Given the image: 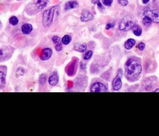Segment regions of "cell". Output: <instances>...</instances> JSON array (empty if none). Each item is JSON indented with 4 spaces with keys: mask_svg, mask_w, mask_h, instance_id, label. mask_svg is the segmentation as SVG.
I'll use <instances>...</instances> for the list:
<instances>
[{
    "mask_svg": "<svg viewBox=\"0 0 159 136\" xmlns=\"http://www.w3.org/2000/svg\"><path fill=\"white\" fill-rule=\"evenodd\" d=\"M150 0H142V2L143 4H147L149 2Z\"/></svg>",
    "mask_w": 159,
    "mask_h": 136,
    "instance_id": "836d02e7",
    "label": "cell"
},
{
    "mask_svg": "<svg viewBox=\"0 0 159 136\" xmlns=\"http://www.w3.org/2000/svg\"><path fill=\"white\" fill-rule=\"evenodd\" d=\"M73 49L75 51L79 52H84L87 49V46L86 44H75L73 46Z\"/></svg>",
    "mask_w": 159,
    "mask_h": 136,
    "instance_id": "2e32d148",
    "label": "cell"
},
{
    "mask_svg": "<svg viewBox=\"0 0 159 136\" xmlns=\"http://www.w3.org/2000/svg\"><path fill=\"white\" fill-rule=\"evenodd\" d=\"M93 56V51H88L84 53V54H83V58L84 60H89Z\"/></svg>",
    "mask_w": 159,
    "mask_h": 136,
    "instance_id": "cb8c5ba5",
    "label": "cell"
},
{
    "mask_svg": "<svg viewBox=\"0 0 159 136\" xmlns=\"http://www.w3.org/2000/svg\"><path fill=\"white\" fill-rule=\"evenodd\" d=\"M122 80L121 77L117 75V76L112 81V87L114 90H119L122 87Z\"/></svg>",
    "mask_w": 159,
    "mask_h": 136,
    "instance_id": "4fadbf2b",
    "label": "cell"
},
{
    "mask_svg": "<svg viewBox=\"0 0 159 136\" xmlns=\"http://www.w3.org/2000/svg\"><path fill=\"white\" fill-rule=\"evenodd\" d=\"M52 50L50 48L46 47L43 49H42L40 54H39V58L43 61H45L48 60L52 56Z\"/></svg>",
    "mask_w": 159,
    "mask_h": 136,
    "instance_id": "30bf717a",
    "label": "cell"
},
{
    "mask_svg": "<svg viewBox=\"0 0 159 136\" xmlns=\"http://www.w3.org/2000/svg\"><path fill=\"white\" fill-rule=\"evenodd\" d=\"M62 48H63L62 44H61V43H60V42L56 44L55 46V50H56L57 51H58V52L61 51L62 50Z\"/></svg>",
    "mask_w": 159,
    "mask_h": 136,
    "instance_id": "d4e9b609",
    "label": "cell"
},
{
    "mask_svg": "<svg viewBox=\"0 0 159 136\" xmlns=\"http://www.w3.org/2000/svg\"><path fill=\"white\" fill-rule=\"evenodd\" d=\"M144 16H148L152 22L155 23H159V11L156 10H146L144 13Z\"/></svg>",
    "mask_w": 159,
    "mask_h": 136,
    "instance_id": "ba28073f",
    "label": "cell"
},
{
    "mask_svg": "<svg viewBox=\"0 0 159 136\" xmlns=\"http://www.w3.org/2000/svg\"><path fill=\"white\" fill-rule=\"evenodd\" d=\"M85 64H83V62H81V68L82 69H84V68H85Z\"/></svg>",
    "mask_w": 159,
    "mask_h": 136,
    "instance_id": "d6a6232c",
    "label": "cell"
},
{
    "mask_svg": "<svg viewBox=\"0 0 159 136\" xmlns=\"http://www.w3.org/2000/svg\"><path fill=\"white\" fill-rule=\"evenodd\" d=\"M137 47L140 51H143L145 47V45L143 42H140V43H139Z\"/></svg>",
    "mask_w": 159,
    "mask_h": 136,
    "instance_id": "f546056e",
    "label": "cell"
},
{
    "mask_svg": "<svg viewBox=\"0 0 159 136\" xmlns=\"http://www.w3.org/2000/svg\"><path fill=\"white\" fill-rule=\"evenodd\" d=\"M157 91H158V90H155V92H157Z\"/></svg>",
    "mask_w": 159,
    "mask_h": 136,
    "instance_id": "d590c367",
    "label": "cell"
},
{
    "mask_svg": "<svg viewBox=\"0 0 159 136\" xmlns=\"http://www.w3.org/2000/svg\"><path fill=\"white\" fill-rule=\"evenodd\" d=\"M58 8V6L56 5L44 11L42 14V24L45 27H49L52 24L55 13Z\"/></svg>",
    "mask_w": 159,
    "mask_h": 136,
    "instance_id": "7a4b0ae2",
    "label": "cell"
},
{
    "mask_svg": "<svg viewBox=\"0 0 159 136\" xmlns=\"http://www.w3.org/2000/svg\"><path fill=\"white\" fill-rule=\"evenodd\" d=\"M92 2L94 4H96L99 9H103V6H102V4H101V2H100L99 0H93Z\"/></svg>",
    "mask_w": 159,
    "mask_h": 136,
    "instance_id": "484cf974",
    "label": "cell"
},
{
    "mask_svg": "<svg viewBox=\"0 0 159 136\" xmlns=\"http://www.w3.org/2000/svg\"><path fill=\"white\" fill-rule=\"evenodd\" d=\"M93 17L94 16L90 11L88 10H83L81 12L80 20L83 22H88L91 21L93 19Z\"/></svg>",
    "mask_w": 159,
    "mask_h": 136,
    "instance_id": "8fae6325",
    "label": "cell"
},
{
    "mask_svg": "<svg viewBox=\"0 0 159 136\" xmlns=\"http://www.w3.org/2000/svg\"><path fill=\"white\" fill-rule=\"evenodd\" d=\"M50 0H34L32 2V7L35 10L36 12L43 9L48 4Z\"/></svg>",
    "mask_w": 159,
    "mask_h": 136,
    "instance_id": "8992f818",
    "label": "cell"
},
{
    "mask_svg": "<svg viewBox=\"0 0 159 136\" xmlns=\"http://www.w3.org/2000/svg\"><path fill=\"white\" fill-rule=\"evenodd\" d=\"M152 22V21L151 20V19L147 16H144L143 19H142V23L146 26H149L151 25Z\"/></svg>",
    "mask_w": 159,
    "mask_h": 136,
    "instance_id": "7402d4cb",
    "label": "cell"
},
{
    "mask_svg": "<svg viewBox=\"0 0 159 136\" xmlns=\"http://www.w3.org/2000/svg\"><path fill=\"white\" fill-rule=\"evenodd\" d=\"M14 48L10 46L0 47V62L9 60L13 55Z\"/></svg>",
    "mask_w": 159,
    "mask_h": 136,
    "instance_id": "3957f363",
    "label": "cell"
},
{
    "mask_svg": "<svg viewBox=\"0 0 159 136\" xmlns=\"http://www.w3.org/2000/svg\"><path fill=\"white\" fill-rule=\"evenodd\" d=\"M134 25V21L130 17L126 16L124 17L120 22L119 28L123 31H128L132 29V27Z\"/></svg>",
    "mask_w": 159,
    "mask_h": 136,
    "instance_id": "5b68a950",
    "label": "cell"
},
{
    "mask_svg": "<svg viewBox=\"0 0 159 136\" xmlns=\"http://www.w3.org/2000/svg\"><path fill=\"white\" fill-rule=\"evenodd\" d=\"M119 4H120L122 6H125L128 4L127 0H117Z\"/></svg>",
    "mask_w": 159,
    "mask_h": 136,
    "instance_id": "f1b7e54d",
    "label": "cell"
},
{
    "mask_svg": "<svg viewBox=\"0 0 159 136\" xmlns=\"http://www.w3.org/2000/svg\"><path fill=\"white\" fill-rule=\"evenodd\" d=\"M142 71V66L139 61L135 59H129L125 63V75L129 79L137 78Z\"/></svg>",
    "mask_w": 159,
    "mask_h": 136,
    "instance_id": "6da1fadb",
    "label": "cell"
},
{
    "mask_svg": "<svg viewBox=\"0 0 159 136\" xmlns=\"http://www.w3.org/2000/svg\"><path fill=\"white\" fill-rule=\"evenodd\" d=\"M9 22L12 26H16L19 23V19L16 16H12L9 19Z\"/></svg>",
    "mask_w": 159,
    "mask_h": 136,
    "instance_id": "44dd1931",
    "label": "cell"
},
{
    "mask_svg": "<svg viewBox=\"0 0 159 136\" xmlns=\"http://www.w3.org/2000/svg\"><path fill=\"white\" fill-rule=\"evenodd\" d=\"M59 81V77L57 72H53L48 79V82L51 86H55Z\"/></svg>",
    "mask_w": 159,
    "mask_h": 136,
    "instance_id": "7c38bea8",
    "label": "cell"
},
{
    "mask_svg": "<svg viewBox=\"0 0 159 136\" xmlns=\"http://www.w3.org/2000/svg\"><path fill=\"white\" fill-rule=\"evenodd\" d=\"M61 43L64 45H68L70 44V42H71V37L70 36V35H68V34H66L65 35L62 39H61Z\"/></svg>",
    "mask_w": 159,
    "mask_h": 136,
    "instance_id": "d6986e66",
    "label": "cell"
},
{
    "mask_svg": "<svg viewBox=\"0 0 159 136\" xmlns=\"http://www.w3.org/2000/svg\"><path fill=\"white\" fill-rule=\"evenodd\" d=\"M107 90V87L103 83H101L100 82H94L90 87V91L92 92H106Z\"/></svg>",
    "mask_w": 159,
    "mask_h": 136,
    "instance_id": "52a82bcc",
    "label": "cell"
},
{
    "mask_svg": "<svg viewBox=\"0 0 159 136\" xmlns=\"http://www.w3.org/2000/svg\"><path fill=\"white\" fill-rule=\"evenodd\" d=\"M1 27H2V23H1V22L0 21V29L1 28Z\"/></svg>",
    "mask_w": 159,
    "mask_h": 136,
    "instance_id": "e575fe53",
    "label": "cell"
},
{
    "mask_svg": "<svg viewBox=\"0 0 159 136\" xmlns=\"http://www.w3.org/2000/svg\"><path fill=\"white\" fill-rule=\"evenodd\" d=\"M113 0H102V2L104 6H110L112 3Z\"/></svg>",
    "mask_w": 159,
    "mask_h": 136,
    "instance_id": "4316f807",
    "label": "cell"
},
{
    "mask_svg": "<svg viewBox=\"0 0 159 136\" xmlns=\"http://www.w3.org/2000/svg\"><path fill=\"white\" fill-rule=\"evenodd\" d=\"M135 41L134 39H129L125 41V42L124 44V47L126 49L129 50V49H132L135 46Z\"/></svg>",
    "mask_w": 159,
    "mask_h": 136,
    "instance_id": "e0dca14e",
    "label": "cell"
},
{
    "mask_svg": "<svg viewBox=\"0 0 159 136\" xmlns=\"http://www.w3.org/2000/svg\"><path fill=\"white\" fill-rule=\"evenodd\" d=\"M25 70L24 68H23L22 67H19L16 69V70L15 72V75L16 77H19L20 76H22L25 74Z\"/></svg>",
    "mask_w": 159,
    "mask_h": 136,
    "instance_id": "ffe728a7",
    "label": "cell"
},
{
    "mask_svg": "<svg viewBox=\"0 0 159 136\" xmlns=\"http://www.w3.org/2000/svg\"><path fill=\"white\" fill-rule=\"evenodd\" d=\"M47 75L45 74H41L39 79V84L40 85H43L47 82Z\"/></svg>",
    "mask_w": 159,
    "mask_h": 136,
    "instance_id": "603a6c76",
    "label": "cell"
},
{
    "mask_svg": "<svg viewBox=\"0 0 159 136\" xmlns=\"http://www.w3.org/2000/svg\"><path fill=\"white\" fill-rule=\"evenodd\" d=\"M115 26V24L114 23H107L106 26V29H110L111 28Z\"/></svg>",
    "mask_w": 159,
    "mask_h": 136,
    "instance_id": "4dcf8cb0",
    "label": "cell"
},
{
    "mask_svg": "<svg viewBox=\"0 0 159 136\" xmlns=\"http://www.w3.org/2000/svg\"><path fill=\"white\" fill-rule=\"evenodd\" d=\"M132 29L133 31V32L134 33V34L137 36H139L141 35L142 34V28L140 26L137 25V24H134L133 26V27H132Z\"/></svg>",
    "mask_w": 159,
    "mask_h": 136,
    "instance_id": "ac0fdd59",
    "label": "cell"
},
{
    "mask_svg": "<svg viewBox=\"0 0 159 136\" xmlns=\"http://www.w3.org/2000/svg\"><path fill=\"white\" fill-rule=\"evenodd\" d=\"M52 42H53L55 44H56L60 42V38L58 36H53V37H52Z\"/></svg>",
    "mask_w": 159,
    "mask_h": 136,
    "instance_id": "83f0119b",
    "label": "cell"
},
{
    "mask_svg": "<svg viewBox=\"0 0 159 136\" xmlns=\"http://www.w3.org/2000/svg\"><path fill=\"white\" fill-rule=\"evenodd\" d=\"M78 6V3L76 1H70L67 2L65 4V9L66 10H70L75 9Z\"/></svg>",
    "mask_w": 159,
    "mask_h": 136,
    "instance_id": "9a60e30c",
    "label": "cell"
},
{
    "mask_svg": "<svg viewBox=\"0 0 159 136\" xmlns=\"http://www.w3.org/2000/svg\"><path fill=\"white\" fill-rule=\"evenodd\" d=\"M68 88H71L73 86V82L71 81H68Z\"/></svg>",
    "mask_w": 159,
    "mask_h": 136,
    "instance_id": "1f68e13d",
    "label": "cell"
},
{
    "mask_svg": "<svg viewBox=\"0 0 159 136\" xmlns=\"http://www.w3.org/2000/svg\"><path fill=\"white\" fill-rule=\"evenodd\" d=\"M33 30V26L29 23H25L21 27V31L24 34L28 35L31 33Z\"/></svg>",
    "mask_w": 159,
    "mask_h": 136,
    "instance_id": "5bb4252c",
    "label": "cell"
},
{
    "mask_svg": "<svg viewBox=\"0 0 159 136\" xmlns=\"http://www.w3.org/2000/svg\"><path fill=\"white\" fill-rule=\"evenodd\" d=\"M78 59L77 57H73L66 65L65 67V72L68 76L72 77L76 74L78 69Z\"/></svg>",
    "mask_w": 159,
    "mask_h": 136,
    "instance_id": "277c9868",
    "label": "cell"
},
{
    "mask_svg": "<svg viewBox=\"0 0 159 136\" xmlns=\"http://www.w3.org/2000/svg\"><path fill=\"white\" fill-rule=\"evenodd\" d=\"M7 67L5 66H0V89H2L6 84Z\"/></svg>",
    "mask_w": 159,
    "mask_h": 136,
    "instance_id": "9c48e42d",
    "label": "cell"
}]
</instances>
